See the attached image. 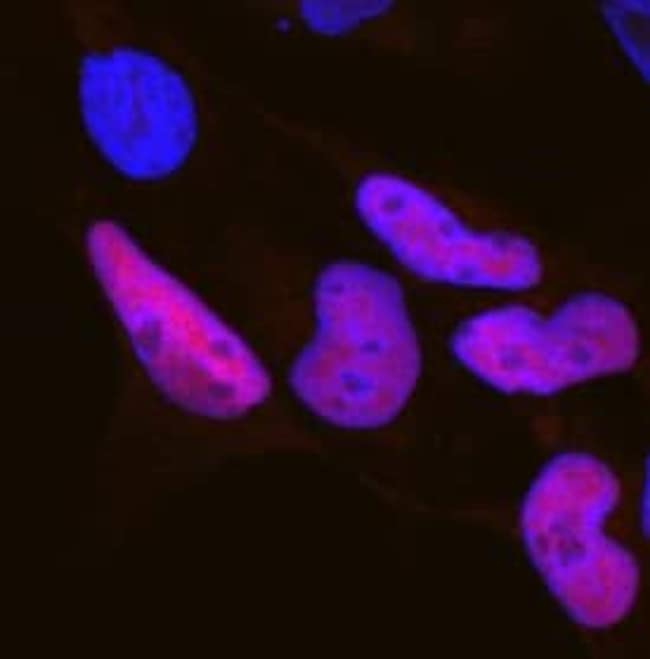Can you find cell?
<instances>
[{"label": "cell", "instance_id": "cell-1", "mask_svg": "<svg viewBox=\"0 0 650 659\" xmlns=\"http://www.w3.org/2000/svg\"><path fill=\"white\" fill-rule=\"evenodd\" d=\"M319 330L298 359L291 383L314 412L346 427L392 420L416 376L402 301L377 275L326 283L318 294Z\"/></svg>", "mask_w": 650, "mask_h": 659}, {"label": "cell", "instance_id": "cell-2", "mask_svg": "<svg viewBox=\"0 0 650 659\" xmlns=\"http://www.w3.org/2000/svg\"><path fill=\"white\" fill-rule=\"evenodd\" d=\"M141 287L119 265L109 274L142 298L132 296L140 314L142 348L157 376L174 395L207 413L237 416L259 404L269 391L268 378L248 348L181 287L152 265L142 253L123 258Z\"/></svg>", "mask_w": 650, "mask_h": 659}, {"label": "cell", "instance_id": "cell-3", "mask_svg": "<svg viewBox=\"0 0 650 659\" xmlns=\"http://www.w3.org/2000/svg\"><path fill=\"white\" fill-rule=\"evenodd\" d=\"M79 98L89 135L128 177L165 176L183 163L194 144L192 95L179 74L153 55L118 48L86 56Z\"/></svg>", "mask_w": 650, "mask_h": 659}]
</instances>
